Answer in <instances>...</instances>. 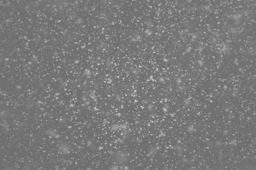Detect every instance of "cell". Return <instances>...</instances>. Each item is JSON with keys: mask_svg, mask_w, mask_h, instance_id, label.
<instances>
[{"mask_svg": "<svg viewBox=\"0 0 256 170\" xmlns=\"http://www.w3.org/2000/svg\"><path fill=\"white\" fill-rule=\"evenodd\" d=\"M127 156L126 154L123 153L118 151L114 154V160L119 163H124L126 162L124 159L127 160Z\"/></svg>", "mask_w": 256, "mask_h": 170, "instance_id": "cell-1", "label": "cell"}]
</instances>
